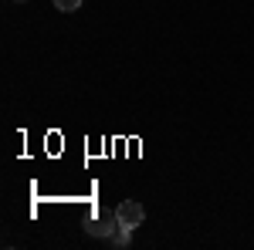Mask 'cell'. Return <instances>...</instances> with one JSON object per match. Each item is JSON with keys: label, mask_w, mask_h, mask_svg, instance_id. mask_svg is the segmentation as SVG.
I'll use <instances>...</instances> for the list:
<instances>
[{"label": "cell", "mask_w": 254, "mask_h": 250, "mask_svg": "<svg viewBox=\"0 0 254 250\" xmlns=\"http://www.w3.org/2000/svg\"><path fill=\"white\" fill-rule=\"evenodd\" d=\"M85 230L92 233V237H102V240H109V237L119 230V216H116V210H95V216H88Z\"/></svg>", "instance_id": "1"}, {"label": "cell", "mask_w": 254, "mask_h": 250, "mask_svg": "<svg viewBox=\"0 0 254 250\" xmlns=\"http://www.w3.org/2000/svg\"><path fill=\"white\" fill-rule=\"evenodd\" d=\"M116 216H119V227L136 230L139 223L146 220V210H142V203H136V200H126V203H119V206H116Z\"/></svg>", "instance_id": "2"}, {"label": "cell", "mask_w": 254, "mask_h": 250, "mask_svg": "<svg viewBox=\"0 0 254 250\" xmlns=\"http://www.w3.org/2000/svg\"><path fill=\"white\" fill-rule=\"evenodd\" d=\"M109 240H112V247H129V244H132V230H126V227H119V230L112 233Z\"/></svg>", "instance_id": "3"}, {"label": "cell", "mask_w": 254, "mask_h": 250, "mask_svg": "<svg viewBox=\"0 0 254 250\" xmlns=\"http://www.w3.org/2000/svg\"><path fill=\"white\" fill-rule=\"evenodd\" d=\"M58 10H64V14H71V10H78L81 7V0H51Z\"/></svg>", "instance_id": "4"}]
</instances>
